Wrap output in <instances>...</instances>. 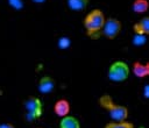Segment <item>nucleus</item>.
<instances>
[{
    "mask_svg": "<svg viewBox=\"0 0 149 128\" xmlns=\"http://www.w3.org/2000/svg\"><path fill=\"white\" fill-rule=\"evenodd\" d=\"M133 43L135 45H143L146 43V36H143V35H135L134 40H133Z\"/></svg>",
    "mask_w": 149,
    "mask_h": 128,
    "instance_id": "nucleus-14",
    "label": "nucleus"
},
{
    "mask_svg": "<svg viewBox=\"0 0 149 128\" xmlns=\"http://www.w3.org/2000/svg\"><path fill=\"white\" fill-rule=\"evenodd\" d=\"M33 2H35V3H42V2H44L45 0H31Z\"/></svg>",
    "mask_w": 149,
    "mask_h": 128,
    "instance_id": "nucleus-18",
    "label": "nucleus"
},
{
    "mask_svg": "<svg viewBox=\"0 0 149 128\" xmlns=\"http://www.w3.org/2000/svg\"><path fill=\"white\" fill-rule=\"evenodd\" d=\"M104 128H135L134 125L129 121H112L108 122Z\"/></svg>",
    "mask_w": 149,
    "mask_h": 128,
    "instance_id": "nucleus-13",
    "label": "nucleus"
},
{
    "mask_svg": "<svg viewBox=\"0 0 149 128\" xmlns=\"http://www.w3.org/2000/svg\"><path fill=\"white\" fill-rule=\"evenodd\" d=\"M69 45H70V41H69V38H68V37H62L61 41H59V48L65 49V48H68Z\"/></svg>",
    "mask_w": 149,
    "mask_h": 128,
    "instance_id": "nucleus-16",
    "label": "nucleus"
},
{
    "mask_svg": "<svg viewBox=\"0 0 149 128\" xmlns=\"http://www.w3.org/2000/svg\"><path fill=\"white\" fill-rule=\"evenodd\" d=\"M121 28H122V23H121L120 20H118L115 17H108V19L105 20L101 33L106 38L114 40L120 34Z\"/></svg>",
    "mask_w": 149,
    "mask_h": 128,
    "instance_id": "nucleus-5",
    "label": "nucleus"
},
{
    "mask_svg": "<svg viewBox=\"0 0 149 128\" xmlns=\"http://www.w3.org/2000/svg\"><path fill=\"white\" fill-rule=\"evenodd\" d=\"M38 128H41V127H38Z\"/></svg>",
    "mask_w": 149,
    "mask_h": 128,
    "instance_id": "nucleus-20",
    "label": "nucleus"
},
{
    "mask_svg": "<svg viewBox=\"0 0 149 128\" xmlns=\"http://www.w3.org/2000/svg\"><path fill=\"white\" fill-rule=\"evenodd\" d=\"M130 71L137 78H144V77L149 76V64L148 63H141V62H134Z\"/></svg>",
    "mask_w": 149,
    "mask_h": 128,
    "instance_id": "nucleus-9",
    "label": "nucleus"
},
{
    "mask_svg": "<svg viewBox=\"0 0 149 128\" xmlns=\"http://www.w3.org/2000/svg\"><path fill=\"white\" fill-rule=\"evenodd\" d=\"M54 112L58 118H64V116L69 115V113H70V102L64 98L58 99L54 105Z\"/></svg>",
    "mask_w": 149,
    "mask_h": 128,
    "instance_id": "nucleus-7",
    "label": "nucleus"
},
{
    "mask_svg": "<svg viewBox=\"0 0 149 128\" xmlns=\"http://www.w3.org/2000/svg\"><path fill=\"white\" fill-rule=\"evenodd\" d=\"M0 128H15V127L9 122H3V123H0Z\"/></svg>",
    "mask_w": 149,
    "mask_h": 128,
    "instance_id": "nucleus-17",
    "label": "nucleus"
},
{
    "mask_svg": "<svg viewBox=\"0 0 149 128\" xmlns=\"http://www.w3.org/2000/svg\"><path fill=\"white\" fill-rule=\"evenodd\" d=\"M140 128H144V127H143V126H141V127H140Z\"/></svg>",
    "mask_w": 149,
    "mask_h": 128,
    "instance_id": "nucleus-19",
    "label": "nucleus"
},
{
    "mask_svg": "<svg viewBox=\"0 0 149 128\" xmlns=\"http://www.w3.org/2000/svg\"><path fill=\"white\" fill-rule=\"evenodd\" d=\"M88 1L90 0H68V7L71 10L80 12V10H84L87 7Z\"/></svg>",
    "mask_w": 149,
    "mask_h": 128,
    "instance_id": "nucleus-12",
    "label": "nucleus"
},
{
    "mask_svg": "<svg viewBox=\"0 0 149 128\" xmlns=\"http://www.w3.org/2000/svg\"><path fill=\"white\" fill-rule=\"evenodd\" d=\"M133 30L135 35H149V17L143 16L140 21L135 22L133 26Z\"/></svg>",
    "mask_w": 149,
    "mask_h": 128,
    "instance_id": "nucleus-8",
    "label": "nucleus"
},
{
    "mask_svg": "<svg viewBox=\"0 0 149 128\" xmlns=\"http://www.w3.org/2000/svg\"><path fill=\"white\" fill-rule=\"evenodd\" d=\"M56 86V81L50 76H44L38 81V91L43 94H49L52 92V90Z\"/></svg>",
    "mask_w": 149,
    "mask_h": 128,
    "instance_id": "nucleus-6",
    "label": "nucleus"
},
{
    "mask_svg": "<svg viewBox=\"0 0 149 128\" xmlns=\"http://www.w3.org/2000/svg\"><path fill=\"white\" fill-rule=\"evenodd\" d=\"M105 20L106 17L102 10L92 9L84 19V28L86 30V34L90 37H94L101 34V29L104 27Z\"/></svg>",
    "mask_w": 149,
    "mask_h": 128,
    "instance_id": "nucleus-1",
    "label": "nucleus"
},
{
    "mask_svg": "<svg viewBox=\"0 0 149 128\" xmlns=\"http://www.w3.org/2000/svg\"><path fill=\"white\" fill-rule=\"evenodd\" d=\"M130 73V69L128 64L123 61H115L108 67V78L114 83H122L125 81Z\"/></svg>",
    "mask_w": 149,
    "mask_h": 128,
    "instance_id": "nucleus-3",
    "label": "nucleus"
},
{
    "mask_svg": "<svg viewBox=\"0 0 149 128\" xmlns=\"http://www.w3.org/2000/svg\"><path fill=\"white\" fill-rule=\"evenodd\" d=\"M8 2H9V5H10L13 8H15V9H21L22 6H23L22 0H8Z\"/></svg>",
    "mask_w": 149,
    "mask_h": 128,
    "instance_id": "nucleus-15",
    "label": "nucleus"
},
{
    "mask_svg": "<svg viewBox=\"0 0 149 128\" xmlns=\"http://www.w3.org/2000/svg\"><path fill=\"white\" fill-rule=\"evenodd\" d=\"M149 8V2L148 0H134L132 5V9L136 14H143L148 10Z\"/></svg>",
    "mask_w": 149,
    "mask_h": 128,
    "instance_id": "nucleus-11",
    "label": "nucleus"
},
{
    "mask_svg": "<svg viewBox=\"0 0 149 128\" xmlns=\"http://www.w3.org/2000/svg\"><path fill=\"white\" fill-rule=\"evenodd\" d=\"M99 104L102 108L107 111L113 121H126L128 118V108L123 105H118L113 101L112 97L104 94L99 98Z\"/></svg>",
    "mask_w": 149,
    "mask_h": 128,
    "instance_id": "nucleus-2",
    "label": "nucleus"
},
{
    "mask_svg": "<svg viewBox=\"0 0 149 128\" xmlns=\"http://www.w3.org/2000/svg\"><path fill=\"white\" fill-rule=\"evenodd\" d=\"M24 109H26V120L34 121L38 119L43 113L42 101L37 97H29L24 100Z\"/></svg>",
    "mask_w": 149,
    "mask_h": 128,
    "instance_id": "nucleus-4",
    "label": "nucleus"
},
{
    "mask_svg": "<svg viewBox=\"0 0 149 128\" xmlns=\"http://www.w3.org/2000/svg\"><path fill=\"white\" fill-rule=\"evenodd\" d=\"M59 128H80V122L76 116L66 115L64 118H61Z\"/></svg>",
    "mask_w": 149,
    "mask_h": 128,
    "instance_id": "nucleus-10",
    "label": "nucleus"
}]
</instances>
